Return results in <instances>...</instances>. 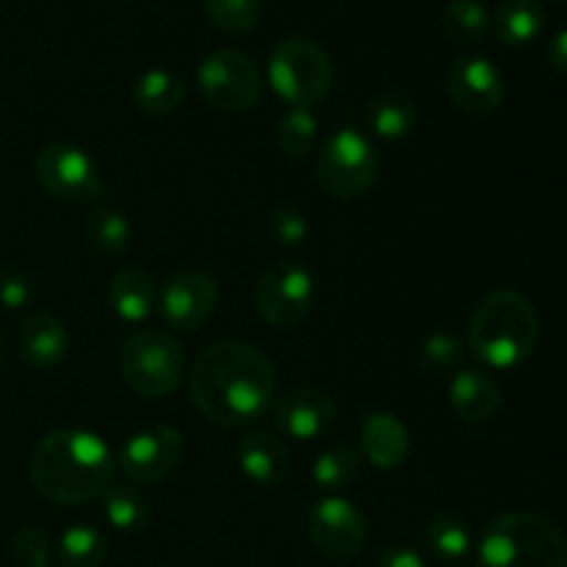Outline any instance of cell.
Here are the masks:
<instances>
[{
  "label": "cell",
  "instance_id": "cell-32",
  "mask_svg": "<svg viewBox=\"0 0 567 567\" xmlns=\"http://www.w3.org/2000/svg\"><path fill=\"white\" fill-rule=\"evenodd\" d=\"M210 22L225 33H249L264 17V0H203Z\"/></svg>",
  "mask_w": 567,
  "mask_h": 567
},
{
  "label": "cell",
  "instance_id": "cell-10",
  "mask_svg": "<svg viewBox=\"0 0 567 567\" xmlns=\"http://www.w3.org/2000/svg\"><path fill=\"white\" fill-rule=\"evenodd\" d=\"M316 302V277L299 260H275L266 266L255 288V308L271 327H297Z\"/></svg>",
  "mask_w": 567,
  "mask_h": 567
},
{
  "label": "cell",
  "instance_id": "cell-3",
  "mask_svg": "<svg viewBox=\"0 0 567 567\" xmlns=\"http://www.w3.org/2000/svg\"><path fill=\"white\" fill-rule=\"evenodd\" d=\"M540 338L535 305L518 291H493L468 324V349L487 369L507 371L532 358Z\"/></svg>",
  "mask_w": 567,
  "mask_h": 567
},
{
  "label": "cell",
  "instance_id": "cell-29",
  "mask_svg": "<svg viewBox=\"0 0 567 567\" xmlns=\"http://www.w3.org/2000/svg\"><path fill=\"white\" fill-rule=\"evenodd\" d=\"M443 28L454 44L474 48L491 31V14L480 0H452L443 11Z\"/></svg>",
  "mask_w": 567,
  "mask_h": 567
},
{
  "label": "cell",
  "instance_id": "cell-36",
  "mask_svg": "<svg viewBox=\"0 0 567 567\" xmlns=\"http://www.w3.org/2000/svg\"><path fill=\"white\" fill-rule=\"evenodd\" d=\"M374 567H426L424 557L408 546H391L377 557Z\"/></svg>",
  "mask_w": 567,
  "mask_h": 567
},
{
  "label": "cell",
  "instance_id": "cell-7",
  "mask_svg": "<svg viewBox=\"0 0 567 567\" xmlns=\"http://www.w3.org/2000/svg\"><path fill=\"white\" fill-rule=\"evenodd\" d=\"M319 186L336 199H358L371 192L380 177V153L358 127H341L327 138L316 161Z\"/></svg>",
  "mask_w": 567,
  "mask_h": 567
},
{
  "label": "cell",
  "instance_id": "cell-8",
  "mask_svg": "<svg viewBox=\"0 0 567 567\" xmlns=\"http://www.w3.org/2000/svg\"><path fill=\"white\" fill-rule=\"evenodd\" d=\"M197 89L203 100L227 114L249 111L260 100V70L241 50H216L197 66Z\"/></svg>",
  "mask_w": 567,
  "mask_h": 567
},
{
  "label": "cell",
  "instance_id": "cell-17",
  "mask_svg": "<svg viewBox=\"0 0 567 567\" xmlns=\"http://www.w3.org/2000/svg\"><path fill=\"white\" fill-rule=\"evenodd\" d=\"M449 402L465 424H487L502 408V385L485 369H465L452 377Z\"/></svg>",
  "mask_w": 567,
  "mask_h": 567
},
{
  "label": "cell",
  "instance_id": "cell-33",
  "mask_svg": "<svg viewBox=\"0 0 567 567\" xmlns=\"http://www.w3.org/2000/svg\"><path fill=\"white\" fill-rule=\"evenodd\" d=\"M266 233L271 241L286 244V247H299L308 238V216L299 214L291 205L275 208L266 219Z\"/></svg>",
  "mask_w": 567,
  "mask_h": 567
},
{
  "label": "cell",
  "instance_id": "cell-23",
  "mask_svg": "<svg viewBox=\"0 0 567 567\" xmlns=\"http://www.w3.org/2000/svg\"><path fill=\"white\" fill-rule=\"evenodd\" d=\"M543 25H546V9L540 0H507L493 20L498 42H504L507 48L532 44L540 37Z\"/></svg>",
  "mask_w": 567,
  "mask_h": 567
},
{
  "label": "cell",
  "instance_id": "cell-26",
  "mask_svg": "<svg viewBox=\"0 0 567 567\" xmlns=\"http://www.w3.org/2000/svg\"><path fill=\"white\" fill-rule=\"evenodd\" d=\"M360 465H363V460H360L358 449L347 446V443L327 446L313 463L316 487H321L327 496H338L358 482Z\"/></svg>",
  "mask_w": 567,
  "mask_h": 567
},
{
  "label": "cell",
  "instance_id": "cell-2",
  "mask_svg": "<svg viewBox=\"0 0 567 567\" xmlns=\"http://www.w3.org/2000/svg\"><path fill=\"white\" fill-rule=\"evenodd\" d=\"M28 476L39 496L72 507L103 498L116 482V460L94 432L59 430L33 446Z\"/></svg>",
  "mask_w": 567,
  "mask_h": 567
},
{
  "label": "cell",
  "instance_id": "cell-25",
  "mask_svg": "<svg viewBox=\"0 0 567 567\" xmlns=\"http://www.w3.org/2000/svg\"><path fill=\"white\" fill-rule=\"evenodd\" d=\"M83 233H86L89 247L97 255H103V258H120L131 247L133 236L131 219L122 210L109 208V205H100V208H94L86 216Z\"/></svg>",
  "mask_w": 567,
  "mask_h": 567
},
{
  "label": "cell",
  "instance_id": "cell-13",
  "mask_svg": "<svg viewBox=\"0 0 567 567\" xmlns=\"http://www.w3.org/2000/svg\"><path fill=\"white\" fill-rule=\"evenodd\" d=\"M219 288L210 275L199 269H183L166 280L158 297L161 319L181 332H194L214 316Z\"/></svg>",
  "mask_w": 567,
  "mask_h": 567
},
{
  "label": "cell",
  "instance_id": "cell-22",
  "mask_svg": "<svg viewBox=\"0 0 567 567\" xmlns=\"http://www.w3.org/2000/svg\"><path fill=\"white\" fill-rule=\"evenodd\" d=\"M131 100L144 116H169L186 100V83L169 70H147L133 83Z\"/></svg>",
  "mask_w": 567,
  "mask_h": 567
},
{
  "label": "cell",
  "instance_id": "cell-24",
  "mask_svg": "<svg viewBox=\"0 0 567 567\" xmlns=\"http://www.w3.org/2000/svg\"><path fill=\"white\" fill-rule=\"evenodd\" d=\"M424 543L441 563L454 565L463 563L474 548V537H471L468 524L454 513H437L426 520Z\"/></svg>",
  "mask_w": 567,
  "mask_h": 567
},
{
  "label": "cell",
  "instance_id": "cell-37",
  "mask_svg": "<svg viewBox=\"0 0 567 567\" xmlns=\"http://www.w3.org/2000/svg\"><path fill=\"white\" fill-rule=\"evenodd\" d=\"M548 61H551L554 70L567 75V28H563L548 44Z\"/></svg>",
  "mask_w": 567,
  "mask_h": 567
},
{
  "label": "cell",
  "instance_id": "cell-19",
  "mask_svg": "<svg viewBox=\"0 0 567 567\" xmlns=\"http://www.w3.org/2000/svg\"><path fill=\"white\" fill-rule=\"evenodd\" d=\"M105 297H109L111 310L122 321H131V324L147 321L158 308L155 280L150 277V271L138 269V266H122L120 271H114L109 288H105Z\"/></svg>",
  "mask_w": 567,
  "mask_h": 567
},
{
  "label": "cell",
  "instance_id": "cell-16",
  "mask_svg": "<svg viewBox=\"0 0 567 567\" xmlns=\"http://www.w3.org/2000/svg\"><path fill=\"white\" fill-rule=\"evenodd\" d=\"M17 352L33 369H55L64 363L66 352H70L66 327L48 310H33L20 321Z\"/></svg>",
  "mask_w": 567,
  "mask_h": 567
},
{
  "label": "cell",
  "instance_id": "cell-14",
  "mask_svg": "<svg viewBox=\"0 0 567 567\" xmlns=\"http://www.w3.org/2000/svg\"><path fill=\"white\" fill-rule=\"evenodd\" d=\"M446 94L465 114H493L504 100V78L493 61L480 59V55H463L449 64Z\"/></svg>",
  "mask_w": 567,
  "mask_h": 567
},
{
  "label": "cell",
  "instance_id": "cell-15",
  "mask_svg": "<svg viewBox=\"0 0 567 567\" xmlns=\"http://www.w3.org/2000/svg\"><path fill=\"white\" fill-rule=\"evenodd\" d=\"M336 421V402L319 388H293L275 402V426L288 441H316Z\"/></svg>",
  "mask_w": 567,
  "mask_h": 567
},
{
  "label": "cell",
  "instance_id": "cell-34",
  "mask_svg": "<svg viewBox=\"0 0 567 567\" xmlns=\"http://www.w3.org/2000/svg\"><path fill=\"white\" fill-rule=\"evenodd\" d=\"M31 302H33V282L17 269L0 271V305H3L6 310H22Z\"/></svg>",
  "mask_w": 567,
  "mask_h": 567
},
{
  "label": "cell",
  "instance_id": "cell-38",
  "mask_svg": "<svg viewBox=\"0 0 567 567\" xmlns=\"http://www.w3.org/2000/svg\"><path fill=\"white\" fill-rule=\"evenodd\" d=\"M6 363H9V349H6V341L0 338V371L6 369Z\"/></svg>",
  "mask_w": 567,
  "mask_h": 567
},
{
  "label": "cell",
  "instance_id": "cell-21",
  "mask_svg": "<svg viewBox=\"0 0 567 567\" xmlns=\"http://www.w3.org/2000/svg\"><path fill=\"white\" fill-rule=\"evenodd\" d=\"M365 122H369L371 133L388 142H396L413 133L419 125V105L410 94L399 92V89H388L377 97L369 100L365 105Z\"/></svg>",
  "mask_w": 567,
  "mask_h": 567
},
{
  "label": "cell",
  "instance_id": "cell-5",
  "mask_svg": "<svg viewBox=\"0 0 567 567\" xmlns=\"http://www.w3.org/2000/svg\"><path fill=\"white\" fill-rule=\"evenodd\" d=\"M120 371L136 396L161 399L181 385L186 374V354L169 332L138 330L122 347Z\"/></svg>",
  "mask_w": 567,
  "mask_h": 567
},
{
  "label": "cell",
  "instance_id": "cell-30",
  "mask_svg": "<svg viewBox=\"0 0 567 567\" xmlns=\"http://www.w3.org/2000/svg\"><path fill=\"white\" fill-rule=\"evenodd\" d=\"M275 138L277 147L288 158H305L308 153H313L316 142H319V122L310 114V109H291L277 120Z\"/></svg>",
  "mask_w": 567,
  "mask_h": 567
},
{
  "label": "cell",
  "instance_id": "cell-35",
  "mask_svg": "<svg viewBox=\"0 0 567 567\" xmlns=\"http://www.w3.org/2000/svg\"><path fill=\"white\" fill-rule=\"evenodd\" d=\"M11 551H14V557L22 559L25 565L48 567V540H44L42 532L33 529V526H25V529L17 532L14 543H11Z\"/></svg>",
  "mask_w": 567,
  "mask_h": 567
},
{
  "label": "cell",
  "instance_id": "cell-27",
  "mask_svg": "<svg viewBox=\"0 0 567 567\" xmlns=\"http://www.w3.org/2000/svg\"><path fill=\"white\" fill-rule=\"evenodd\" d=\"M100 502H103L105 520H109L116 532H138L147 526L150 504L133 485L114 482V485L103 493Z\"/></svg>",
  "mask_w": 567,
  "mask_h": 567
},
{
  "label": "cell",
  "instance_id": "cell-28",
  "mask_svg": "<svg viewBox=\"0 0 567 567\" xmlns=\"http://www.w3.org/2000/svg\"><path fill=\"white\" fill-rule=\"evenodd\" d=\"M109 557V540L89 524H75L59 537V559L64 567H100Z\"/></svg>",
  "mask_w": 567,
  "mask_h": 567
},
{
  "label": "cell",
  "instance_id": "cell-1",
  "mask_svg": "<svg viewBox=\"0 0 567 567\" xmlns=\"http://www.w3.org/2000/svg\"><path fill=\"white\" fill-rule=\"evenodd\" d=\"M275 365L249 341L214 343L188 374L194 408L225 430L260 419L275 402Z\"/></svg>",
  "mask_w": 567,
  "mask_h": 567
},
{
  "label": "cell",
  "instance_id": "cell-31",
  "mask_svg": "<svg viewBox=\"0 0 567 567\" xmlns=\"http://www.w3.org/2000/svg\"><path fill=\"white\" fill-rule=\"evenodd\" d=\"M463 354L465 347L457 336H452V332H432V336H426L421 341L415 360H419V365L426 374L443 377L457 374L460 363H463Z\"/></svg>",
  "mask_w": 567,
  "mask_h": 567
},
{
  "label": "cell",
  "instance_id": "cell-11",
  "mask_svg": "<svg viewBox=\"0 0 567 567\" xmlns=\"http://www.w3.org/2000/svg\"><path fill=\"white\" fill-rule=\"evenodd\" d=\"M308 537L327 559H352L369 540V518L343 496H324L308 509Z\"/></svg>",
  "mask_w": 567,
  "mask_h": 567
},
{
  "label": "cell",
  "instance_id": "cell-20",
  "mask_svg": "<svg viewBox=\"0 0 567 567\" xmlns=\"http://www.w3.org/2000/svg\"><path fill=\"white\" fill-rule=\"evenodd\" d=\"M238 468L258 487L282 485L288 476V449L271 432H249L238 443Z\"/></svg>",
  "mask_w": 567,
  "mask_h": 567
},
{
  "label": "cell",
  "instance_id": "cell-9",
  "mask_svg": "<svg viewBox=\"0 0 567 567\" xmlns=\"http://www.w3.org/2000/svg\"><path fill=\"white\" fill-rule=\"evenodd\" d=\"M37 183L61 203L92 205L105 197V186L100 181V169L92 155L72 144H48L33 158Z\"/></svg>",
  "mask_w": 567,
  "mask_h": 567
},
{
  "label": "cell",
  "instance_id": "cell-18",
  "mask_svg": "<svg viewBox=\"0 0 567 567\" xmlns=\"http://www.w3.org/2000/svg\"><path fill=\"white\" fill-rule=\"evenodd\" d=\"M360 446L374 468L396 471L410 454V432L399 415L371 413L360 426Z\"/></svg>",
  "mask_w": 567,
  "mask_h": 567
},
{
  "label": "cell",
  "instance_id": "cell-4",
  "mask_svg": "<svg viewBox=\"0 0 567 567\" xmlns=\"http://www.w3.org/2000/svg\"><path fill=\"white\" fill-rule=\"evenodd\" d=\"M480 567H567V537L546 515H496L476 543Z\"/></svg>",
  "mask_w": 567,
  "mask_h": 567
},
{
  "label": "cell",
  "instance_id": "cell-6",
  "mask_svg": "<svg viewBox=\"0 0 567 567\" xmlns=\"http://www.w3.org/2000/svg\"><path fill=\"white\" fill-rule=\"evenodd\" d=\"M269 81L291 109H310L332 89V59L313 39H286L269 59Z\"/></svg>",
  "mask_w": 567,
  "mask_h": 567
},
{
  "label": "cell",
  "instance_id": "cell-12",
  "mask_svg": "<svg viewBox=\"0 0 567 567\" xmlns=\"http://www.w3.org/2000/svg\"><path fill=\"white\" fill-rule=\"evenodd\" d=\"M183 454H186V441L181 430L166 424L147 426L127 437L116 457V471H122L131 485H155L181 465Z\"/></svg>",
  "mask_w": 567,
  "mask_h": 567
}]
</instances>
